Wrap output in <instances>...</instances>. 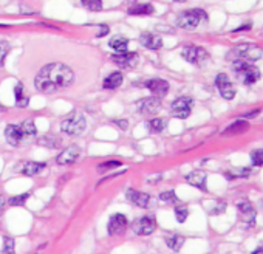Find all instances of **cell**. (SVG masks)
I'll return each mask as SVG.
<instances>
[{
  "mask_svg": "<svg viewBox=\"0 0 263 254\" xmlns=\"http://www.w3.org/2000/svg\"><path fill=\"white\" fill-rule=\"evenodd\" d=\"M74 81V73L69 65L52 62L44 65L35 76V89L45 95L69 89Z\"/></svg>",
  "mask_w": 263,
  "mask_h": 254,
  "instance_id": "6da1fadb",
  "label": "cell"
},
{
  "mask_svg": "<svg viewBox=\"0 0 263 254\" xmlns=\"http://www.w3.org/2000/svg\"><path fill=\"white\" fill-rule=\"evenodd\" d=\"M36 133H37V129H36L35 123L28 120L20 124H8L5 129V138L8 141V145L16 147V146H19L23 140L35 137Z\"/></svg>",
  "mask_w": 263,
  "mask_h": 254,
  "instance_id": "7a4b0ae2",
  "label": "cell"
},
{
  "mask_svg": "<svg viewBox=\"0 0 263 254\" xmlns=\"http://www.w3.org/2000/svg\"><path fill=\"white\" fill-rule=\"evenodd\" d=\"M232 70L239 76V79L245 86H254L257 81H260L262 73L252 62L246 61H232Z\"/></svg>",
  "mask_w": 263,
  "mask_h": 254,
  "instance_id": "3957f363",
  "label": "cell"
},
{
  "mask_svg": "<svg viewBox=\"0 0 263 254\" xmlns=\"http://www.w3.org/2000/svg\"><path fill=\"white\" fill-rule=\"evenodd\" d=\"M263 50L256 44H240L234 47L228 53V59L232 61H246V62H256L262 57Z\"/></svg>",
  "mask_w": 263,
  "mask_h": 254,
  "instance_id": "277c9868",
  "label": "cell"
},
{
  "mask_svg": "<svg viewBox=\"0 0 263 254\" xmlns=\"http://www.w3.org/2000/svg\"><path fill=\"white\" fill-rule=\"evenodd\" d=\"M201 22H208V13L201 8H192V10L183 11L176 18V25L183 30H195Z\"/></svg>",
  "mask_w": 263,
  "mask_h": 254,
  "instance_id": "5b68a950",
  "label": "cell"
},
{
  "mask_svg": "<svg viewBox=\"0 0 263 254\" xmlns=\"http://www.w3.org/2000/svg\"><path fill=\"white\" fill-rule=\"evenodd\" d=\"M86 118L79 112H71L67 118H64L61 123V130L70 137H78L84 130H86Z\"/></svg>",
  "mask_w": 263,
  "mask_h": 254,
  "instance_id": "8992f818",
  "label": "cell"
},
{
  "mask_svg": "<svg viewBox=\"0 0 263 254\" xmlns=\"http://www.w3.org/2000/svg\"><path fill=\"white\" fill-rule=\"evenodd\" d=\"M181 56L184 61H188L192 65H201L209 57L206 50L198 45H186L181 50Z\"/></svg>",
  "mask_w": 263,
  "mask_h": 254,
  "instance_id": "52a82bcc",
  "label": "cell"
},
{
  "mask_svg": "<svg viewBox=\"0 0 263 254\" xmlns=\"http://www.w3.org/2000/svg\"><path fill=\"white\" fill-rule=\"evenodd\" d=\"M192 104L193 101L188 96L176 98L171 106V113L175 118H178V120H186V118H189L192 113Z\"/></svg>",
  "mask_w": 263,
  "mask_h": 254,
  "instance_id": "ba28073f",
  "label": "cell"
},
{
  "mask_svg": "<svg viewBox=\"0 0 263 254\" xmlns=\"http://www.w3.org/2000/svg\"><path fill=\"white\" fill-rule=\"evenodd\" d=\"M132 230L138 236H149L157 230V220L152 216H144L138 220H135L132 225Z\"/></svg>",
  "mask_w": 263,
  "mask_h": 254,
  "instance_id": "9c48e42d",
  "label": "cell"
},
{
  "mask_svg": "<svg viewBox=\"0 0 263 254\" xmlns=\"http://www.w3.org/2000/svg\"><path fill=\"white\" fill-rule=\"evenodd\" d=\"M112 61L115 65H118L120 69L130 70L135 69L140 62V54L138 53H130V52H124V53H116L112 56Z\"/></svg>",
  "mask_w": 263,
  "mask_h": 254,
  "instance_id": "30bf717a",
  "label": "cell"
},
{
  "mask_svg": "<svg viewBox=\"0 0 263 254\" xmlns=\"http://www.w3.org/2000/svg\"><path fill=\"white\" fill-rule=\"evenodd\" d=\"M215 87L218 89L220 95H222V96H223L225 99H228V101L234 99L235 93H237L234 84L229 81L228 74H225V73H218V74H217V78H215Z\"/></svg>",
  "mask_w": 263,
  "mask_h": 254,
  "instance_id": "8fae6325",
  "label": "cell"
},
{
  "mask_svg": "<svg viewBox=\"0 0 263 254\" xmlns=\"http://www.w3.org/2000/svg\"><path fill=\"white\" fill-rule=\"evenodd\" d=\"M146 89L152 93L154 96H158V98H164L167 93H169V82L166 79H161V78H152L149 81H146Z\"/></svg>",
  "mask_w": 263,
  "mask_h": 254,
  "instance_id": "7c38bea8",
  "label": "cell"
},
{
  "mask_svg": "<svg viewBox=\"0 0 263 254\" xmlns=\"http://www.w3.org/2000/svg\"><path fill=\"white\" fill-rule=\"evenodd\" d=\"M81 157V149L78 146H69L65 147L61 154L56 157V163L59 166H67V164H73L79 160Z\"/></svg>",
  "mask_w": 263,
  "mask_h": 254,
  "instance_id": "4fadbf2b",
  "label": "cell"
},
{
  "mask_svg": "<svg viewBox=\"0 0 263 254\" xmlns=\"http://www.w3.org/2000/svg\"><path fill=\"white\" fill-rule=\"evenodd\" d=\"M161 98L158 96H149L140 101L138 104V110L142 115H155L161 110Z\"/></svg>",
  "mask_w": 263,
  "mask_h": 254,
  "instance_id": "5bb4252c",
  "label": "cell"
},
{
  "mask_svg": "<svg viewBox=\"0 0 263 254\" xmlns=\"http://www.w3.org/2000/svg\"><path fill=\"white\" fill-rule=\"evenodd\" d=\"M127 225H129V220L124 214H115L110 217L108 220V225H107V231L110 236H118V234H123L125 231Z\"/></svg>",
  "mask_w": 263,
  "mask_h": 254,
  "instance_id": "9a60e30c",
  "label": "cell"
},
{
  "mask_svg": "<svg viewBox=\"0 0 263 254\" xmlns=\"http://www.w3.org/2000/svg\"><path fill=\"white\" fill-rule=\"evenodd\" d=\"M186 181H188L191 186L197 188L200 191H208L206 188V181H208V175L203 171H193L191 174L186 175Z\"/></svg>",
  "mask_w": 263,
  "mask_h": 254,
  "instance_id": "2e32d148",
  "label": "cell"
},
{
  "mask_svg": "<svg viewBox=\"0 0 263 254\" xmlns=\"http://www.w3.org/2000/svg\"><path fill=\"white\" fill-rule=\"evenodd\" d=\"M140 44L147 48V50H159L161 47H163V39H161L159 36L154 35V33H142V35L140 36Z\"/></svg>",
  "mask_w": 263,
  "mask_h": 254,
  "instance_id": "e0dca14e",
  "label": "cell"
},
{
  "mask_svg": "<svg viewBox=\"0 0 263 254\" xmlns=\"http://www.w3.org/2000/svg\"><path fill=\"white\" fill-rule=\"evenodd\" d=\"M125 197L130 203L133 205H137L140 208H147L149 206V201H150V197L147 194H144L141 191H137V189H127L125 192Z\"/></svg>",
  "mask_w": 263,
  "mask_h": 254,
  "instance_id": "ac0fdd59",
  "label": "cell"
},
{
  "mask_svg": "<svg viewBox=\"0 0 263 254\" xmlns=\"http://www.w3.org/2000/svg\"><path fill=\"white\" fill-rule=\"evenodd\" d=\"M239 211L240 214L243 216V220L246 223H248V226H254L256 225V218H257V211L254 209V206L251 205L249 201H240L239 203Z\"/></svg>",
  "mask_w": 263,
  "mask_h": 254,
  "instance_id": "d6986e66",
  "label": "cell"
},
{
  "mask_svg": "<svg viewBox=\"0 0 263 254\" xmlns=\"http://www.w3.org/2000/svg\"><path fill=\"white\" fill-rule=\"evenodd\" d=\"M129 16H152L155 14V8L152 3H133L127 10Z\"/></svg>",
  "mask_w": 263,
  "mask_h": 254,
  "instance_id": "ffe728a7",
  "label": "cell"
},
{
  "mask_svg": "<svg viewBox=\"0 0 263 254\" xmlns=\"http://www.w3.org/2000/svg\"><path fill=\"white\" fill-rule=\"evenodd\" d=\"M123 81H124L123 73H121V72H113V73H110L107 78L104 79L103 87H104L105 90H116V89L121 87Z\"/></svg>",
  "mask_w": 263,
  "mask_h": 254,
  "instance_id": "44dd1931",
  "label": "cell"
},
{
  "mask_svg": "<svg viewBox=\"0 0 263 254\" xmlns=\"http://www.w3.org/2000/svg\"><path fill=\"white\" fill-rule=\"evenodd\" d=\"M249 129V123L245 120H237L223 130V135H242Z\"/></svg>",
  "mask_w": 263,
  "mask_h": 254,
  "instance_id": "7402d4cb",
  "label": "cell"
},
{
  "mask_svg": "<svg viewBox=\"0 0 263 254\" xmlns=\"http://www.w3.org/2000/svg\"><path fill=\"white\" fill-rule=\"evenodd\" d=\"M47 167L45 163H37V162H27L23 163L20 172L23 175H28V177H33V175H37L39 172H42L44 169Z\"/></svg>",
  "mask_w": 263,
  "mask_h": 254,
  "instance_id": "603a6c76",
  "label": "cell"
},
{
  "mask_svg": "<svg viewBox=\"0 0 263 254\" xmlns=\"http://www.w3.org/2000/svg\"><path fill=\"white\" fill-rule=\"evenodd\" d=\"M129 44H130V40L127 39V37H124V36H115L113 39L108 40L110 48H113L116 53H124V52H127V48H129Z\"/></svg>",
  "mask_w": 263,
  "mask_h": 254,
  "instance_id": "cb8c5ba5",
  "label": "cell"
},
{
  "mask_svg": "<svg viewBox=\"0 0 263 254\" xmlns=\"http://www.w3.org/2000/svg\"><path fill=\"white\" fill-rule=\"evenodd\" d=\"M147 130L150 133H161L163 130H166L167 127V120L166 118H152L150 121L146 123Z\"/></svg>",
  "mask_w": 263,
  "mask_h": 254,
  "instance_id": "d4e9b609",
  "label": "cell"
},
{
  "mask_svg": "<svg viewBox=\"0 0 263 254\" xmlns=\"http://www.w3.org/2000/svg\"><path fill=\"white\" fill-rule=\"evenodd\" d=\"M183 243H184V237L180 236V234H171V236L166 237V245L175 253L181 250Z\"/></svg>",
  "mask_w": 263,
  "mask_h": 254,
  "instance_id": "484cf974",
  "label": "cell"
},
{
  "mask_svg": "<svg viewBox=\"0 0 263 254\" xmlns=\"http://www.w3.org/2000/svg\"><path fill=\"white\" fill-rule=\"evenodd\" d=\"M14 98H16V106L18 107H27L30 104V98L23 95L22 84H18V86L14 87Z\"/></svg>",
  "mask_w": 263,
  "mask_h": 254,
  "instance_id": "4316f807",
  "label": "cell"
},
{
  "mask_svg": "<svg viewBox=\"0 0 263 254\" xmlns=\"http://www.w3.org/2000/svg\"><path fill=\"white\" fill-rule=\"evenodd\" d=\"M39 145L45 146V147H59V145H61V141H59L57 137H50V135H45V137H40L39 140Z\"/></svg>",
  "mask_w": 263,
  "mask_h": 254,
  "instance_id": "83f0119b",
  "label": "cell"
},
{
  "mask_svg": "<svg viewBox=\"0 0 263 254\" xmlns=\"http://www.w3.org/2000/svg\"><path fill=\"white\" fill-rule=\"evenodd\" d=\"M81 3L88 11H101L103 10V0H81Z\"/></svg>",
  "mask_w": 263,
  "mask_h": 254,
  "instance_id": "f1b7e54d",
  "label": "cell"
},
{
  "mask_svg": "<svg viewBox=\"0 0 263 254\" xmlns=\"http://www.w3.org/2000/svg\"><path fill=\"white\" fill-rule=\"evenodd\" d=\"M30 197H31V194H30V192H27V194H20V196H14V197H11L10 200H8V205H11V206H23V205H25V201H27Z\"/></svg>",
  "mask_w": 263,
  "mask_h": 254,
  "instance_id": "f546056e",
  "label": "cell"
},
{
  "mask_svg": "<svg viewBox=\"0 0 263 254\" xmlns=\"http://www.w3.org/2000/svg\"><path fill=\"white\" fill-rule=\"evenodd\" d=\"M11 52V45H10V42L8 40H0V64H5V59L6 56L10 54Z\"/></svg>",
  "mask_w": 263,
  "mask_h": 254,
  "instance_id": "4dcf8cb0",
  "label": "cell"
},
{
  "mask_svg": "<svg viewBox=\"0 0 263 254\" xmlns=\"http://www.w3.org/2000/svg\"><path fill=\"white\" fill-rule=\"evenodd\" d=\"M123 163L120 162V160H108V162H104V163H101L98 166V171L99 172H105L108 171V169H115V167H120Z\"/></svg>",
  "mask_w": 263,
  "mask_h": 254,
  "instance_id": "1f68e13d",
  "label": "cell"
},
{
  "mask_svg": "<svg viewBox=\"0 0 263 254\" xmlns=\"http://www.w3.org/2000/svg\"><path fill=\"white\" fill-rule=\"evenodd\" d=\"M159 200L164 201V203H176L178 201V197L175 191H164L159 194Z\"/></svg>",
  "mask_w": 263,
  "mask_h": 254,
  "instance_id": "d6a6232c",
  "label": "cell"
},
{
  "mask_svg": "<svg viewBox=\"0 0 263 254\" xmlns=\"http://www.w3.org/2000/svg\"><path fill=\"white\" fill-rule=\"evenodd\" d=\"M251 162L254 166H263V149L251 152Z\"/></svg>",
  "mask_w": 263,
  "mask_h": 254,
  "instance_id": "836d02e7",
  "label": "cell"
},
{
  "mask_svg": "<svg viewBox=\"0 0 263 254\" xmlns=\"http://www.w3.org/2000/svg\"><path fill=\"white\" fill-rule=\"evenodd\" d=\"M188 216H189V209L186 206H176L175 208V217L180 223H183L184 220L188 218Z\"/></svg>",
  "mask_w": 263,
  "mask_h": 254,
  "instance_id": "e575fe53",
  "label": "cell"
},
{
  "mask_svg": "<svg viewBox=\"0 0 263 254\" xmlns=\"http://www.w3.org/2000/svg\"><path fill=\"white\" fill-rule=\"evenodd\" d=\"M5 245H3V253L5 254H14L16 253V250H14V247H16V243H14V239H11V237H5Z\"/></svg>",
  "mask_w": 263,
  "mask_h": 254,
  "instance_id": "d590c367",
  "label": "cell"
},
{
  "mask_svg": "<svg viewBox=\"0 0 263 254\" xmlns=\"http://www.w3.org/2000/svg\"><path fill=\"white\" fill-rule=\"evenodd\" d=\"M225 209H226V203L222 201L217 208H214V209L210 211V214H214V216H215V214H223V213H225Z\"/></svg>",
  "mask_w": 263,
  "mask_h": 254,
  "instance_id": "8d00e7d4",
  "label": "cell"
},
{
  "mask_svg": "<svg viewBox=\"0 0 263 254\" xmlns=\"http://www.w3.org/2000/svg\"><path fill=\"white\" fill-rule=\"evenodd\" d=\"M108 27L107 25H101L99 27V31H98V35H96V37H104V36H107L108 35Z\"/></svg>",
  "mask_w": 263,
  "mask_h": 254,
  "instance_id": "74e56055",
  "label": "cell"
},
{
  "mask_svg": "<svg viewBox=\"0 0 263 254\" xmlns=\"http://www.w3.org/2000/svg\"><path fill=\"white\" fill-rule=\"evenodd\" d=\"M113 123L120 127V129L123 130H127V127H129V123H127V120H113Z\"/></svg>",
  "mask_w": 263,
  "mask_h": 254,
  "instance_id": "f35d334b",
  "label": "cell"
},
{
  "mask_svg": "<svg viewBox=\"0 0 263 254\" xmlns=\"http://www.w3.org/2000/svg\"><path fill=\"white\" fill-rule=\"evenodd\" d=\"M259 113H260V109L251 110V112H248V113H245V115H243V120H248V118H256Z\"/></svg>",
  "mask_w": 263,
  "mask_h": 254,
  "instance_id": "ab89813d",
  "label": "cell"
},
{
  "mask_svg": "<svg viewBox=\"0 0 263 254\" xmlns=\"http://www.w3.org/2000/svg\"><path fill=\"white\" fill-rule=\"evenodd\" d=\"M251 27H252L251 23H246V25H240L239 28H235V30H234V33H239V31H246V30H251Z\"/></svg>",
  "mask_w": 263,
  "mask_h": 254,
  "instance_id": "60d3db41",
  "label": "cell"
},
{
  "mask_svg": "<svg viewBox=\"0 0 263 254\" xmlns=\"http://www.w3.org/2000/svg\"><path fill=\"white\" fill-rule=\"evenodd\" d=\"M5 203H6L5 197H3V196H0V214L3 213V209H5Z\"/></svg>",
  "mask_w": 263,
  "mask_h": 254,
  "instance_id": "b9f144b4",
  "label": "cell"
},
{
  "mask_svg": "<svg viewBox=\"0 0 263 254\" xmlns=\"http://www.w3.org/2000/svg\"><path fill=\"white\" fill-rule=\"evenodd\" d=\"M251 254H263V247H260L259 250H256V251L251 253Z\"/></svg>",
  "mask_w": 263,
  "mask_h": 254,
  "instance_id": "7bdbcfd3",
  "label": "cell"
},
{
  "mask_svg": "<svg viewBox=\"0 0 263 254\" xmlns=\"http://www.w3.org/2000/svg\"><path fill=\"white\" fill-rule=\"evenodd\" d=\"M127 2H129L130 5H133V3H137V0H127Z\"/></svg>",
  "mask_w": 263,
  "mask_h": 254,
  "instance_id": "ee69618b",
  "label": "cell"
},
{
  "mask_svg": "<svg viewBox=\"0 0 263 254\" xmlns=\"http://www.w3.org/2000/svg\"><path fill=\"white\" fill-rule=\"evenodd\" d=\"M174 2H184V0H174Z\"/></svg>",
  "mask_w": 263,
  "mask_h": 254,
  "instance_id": "f6af8a7d",
  "label": "cell"
}]
</instances>
